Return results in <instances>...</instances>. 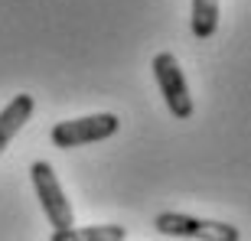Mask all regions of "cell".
I'll return each instance as SVG.
<instances>
[{
  "instance_id": "6da1fadb",
  "label": "cell",
  "mask_w": 251,
  "mask_h": 241,
  "mask_svg": "<svg viewBox=\"0 0 251 241\" xmlns=\"http://www.w3.org/2000/svg\"><path fill=\"white\" fill-rule=\"evenodd\" d=\"M121 127L118 114H88V118H75V120H59L52 124L49 130V140L52 147L59 150H75V147H85V144H101V140L114 137Z\"/></svg>"
},
{
  "instance_id": "7a4b0ae2",
  "label": "cell",
  "mask_w": 251,
  "mask_h": 241,
  "mask_svg": "<svg viewBox=\"0 0 251 241\" xmlns=\"http://www.w3.org/2000/svg\"><path fill=\"white\" fill-rule=\"evenodd\" d=\"M150 69H153L157 88H160V95H163V101H167L170 114L176 120H189L193 111H196V104H193V95H189L186 75L179 69V59L173 56V52H157L153 62H150Z\"/></svg>"
},
{
  "instance_id": "3957f363",
  "label": "cell",
  "mask_w": 251,
  "mask_h": 241,
  "mask_svg": "<svg viewBox=\"0 0 251 241\" xmlns=\"http://www.w3.org/2000/svg\"><path fill=\"white\" fill-rule=\"evenodd\" d=\"M153 228L167 238H196V241H238L242 232L228 222H209L186 212H160L153 218Z\"/></svg>"
},
{
  "instance_id": "277c9868",
  "label": "cell",
  "mask_w": 251,
  "mask_h": 241,
  "mask_svg": "<svg viewBox=\"0 0 251 241\" xmlns=\"http://www.w3.org/2000/svg\"><path fill=\"white\" fill-rule=\"evenodd\" d=\"M29 176H33V189H36V195H39V205H43L52 232L69 228V225H72V205L65 199V189L59 186L56 169L49 167L46 160H36V163L29 167Z\"/></svg>"
},
{
  "instance_id": "5b68a950",
  "label": "cell",
  "mask_w": 251,
  "mask_h": 241,
  "mask_svg": "<svg viewBox=\"0 0 251 241\" xmlns=\"http://www.w3.org/2000/svg\"><path fill=\"white\" fill-rule=\"evenodd\" d=\"M33 111H36V101H33V95H26V92L7 101V108L0 111V153H3V150L10 147V140L23 130V124L33 118Z\"/></svg>"
},
{
  "instance_id": "8992f818",
  "label": "cell",
  "mask_w": 251,
  "mask_h": 241,
  "mask_svg": "<svg viewBox=\"0 0 251 241\" xmlns=\"http://www.w3.org/2000/svg\"><path fill=\"white\" fill-rule=\"evenodd\" d=\"M127 232L121 225H88V228H59L52 232V241H124Z\"/></svg>"
},
{
  "instance_id": "52a82bcc",
  "label": "cell",
  "mask_w": 251,
  "mask_h": 241,
  "mask_svg": "<svg viewBox=\"0 0 251 241\" xmlns=\"http://www.w3.org/2000/svg\"><path fill=\"white\" fill-rule=\"evenodd\" d=\"M219 29V0H193V36L212 39Z\"/></svg>"
}]
</instances>
